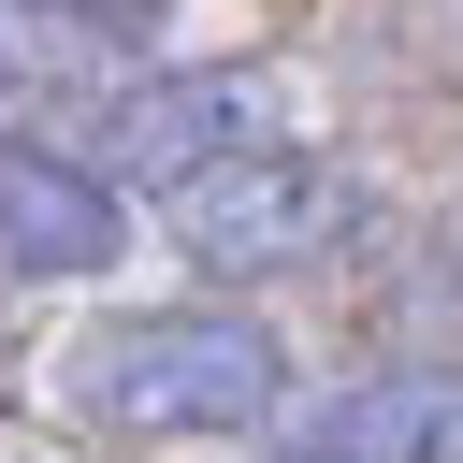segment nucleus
I'll use <instances>...</instances> for the list:
<instances>
[{
  "label": "nucleus",
  "instance_id": "f03ea898",
  "mask_svg": "<svg viewBox=\"0 0 463 463\" xmlns=\"http://www.w3.org/2000/svg\"><path fill=\"white\" fill-rule=\"evenodd\" d=\"M260 145H289V87L260 72V58H188V72H130L116 101H101V174L116 188H145V203H174V188H203L217 159H260Z\"/></svg>",
  "mask_w": 463,
  "mask_h": 463
},
{
  "label": "nucleus",
  "instance_id": "423d86ee",
  "mask_svg": "<svg viewBox=\"0 0 463 463\" xmlns=\"http://www.w3.org/2000/svg\"><path fill=\"white\" fill-rule=\"evenodd\" d=\"M58 72H72V29H43L29 0H0V101H43Z\"/></svg>",
  "mask_w": 463,
  "mask_h": 463
},
{
  "label": "nucleus",
  "instance_id": "39448f33",
  "mask_svg": "<svg viewBox=\"0 0 463 463\" xmlns=\"http://www.w3.org/2000/svg\"><path fill=\"white\" fill-rule=\"evenodd\" d=\"M289 463H463V376L449 362H391L304 405Z\"/></svg>",
  "mask_w": 463,
  "mask_h": 463
},
{
  "label": "nucleus",
  "instance_id": "7ed1b4c3",
  "mask_svg": "<svg viewBox=\"0 0 463 463\" xmlns=\"http://www.w3.org/2000/svg\"><path fill=\"white\" fill-rule=\"evenodd\" d=\"M159 232H174L203 275H289V260H318V246L347 232V188H333V159L260 145V159H217L203 188H174Z\"/></svg>",
  "mask_w": 463,
  "mask_h": 463
},
{
  "label": "nucleus",
  "instance_id": "f257e3e1",
  "mask_svg": "<svg viewBox=\"0 0 463 463\" xmlns=\"http://www.w3.org/2000/svg\"><path fill=\"white\" fill-rule=\"evenodd\" d=\"M58 405L101 434H260L289 405V347L246 304H116L58 347Z\"/></svg>",
  "mask_w": 463,
  "mask_h": 463
},
{
  "label": "nucleus",
  "instance_id": "20e7f679",
  "mask_svg": "<svg viewBox=\"0 0 463 463\" xmlns=\"http://www.w3.org/2000/svg\"><path fill=\"white\" fill-rule=\"evenodd\" d=\"M116 246H130V188L101 174V159H72V145H29V130H0V275H116Z\"/></svg>",
  "mask_w": 463,
  "mask_h": 463
}]
</instances>
